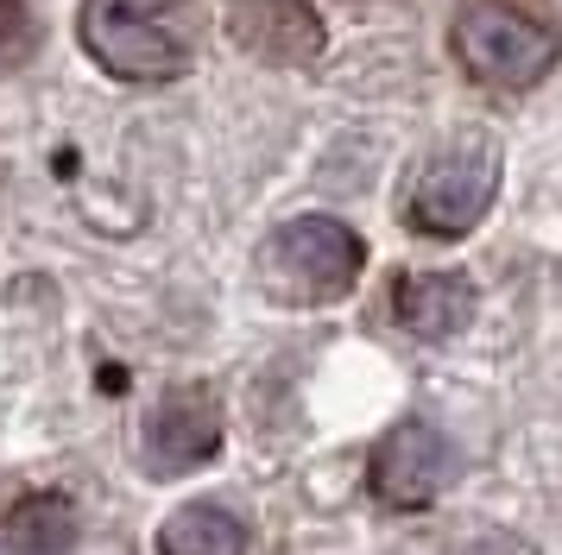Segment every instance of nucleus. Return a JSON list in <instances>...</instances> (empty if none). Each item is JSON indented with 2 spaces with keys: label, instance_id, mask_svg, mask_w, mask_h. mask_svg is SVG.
I'll return each mask as SVG.
<instances>
[{
  "label": "nucleus",
  "instance_id": "8",
  "mask_svg": "<svg viewBox=\"0 0 562 555\" xmlns=\"http://www.w3.org/2000/svg\"><path fill=\"white\" fill-rule=\"evenodd\" d=\"M474 316V284L461 272H405L392 284V322L417 341H449Z\"/></svg>",
  "mask_w": 562,
  "mask_h": 555
},
{
  "label": "nucleus",
  "instance_id": "4",
  "mask_svg": "<svg viewBox=\"0 0 562 555\" xmlns=\"http://www.w3.org/2000/svg\"><path fill=\"white\" fill-rule=\"evenodd\" d=\"M360 265H367V240L348 222H335V215H297L266 247V278L291 303L348 297L360 284Z\"/></svg>",
  "mask_w": 562,
  "mask_h": 555
},
{
  "label": "nucleus",
  "instance_id": "10",
  "mask_svg": "<svg viewBox=\"0 0 562 555\" xmlns=\"http://www.w3.org/2000/svg\"><path fill=\"white\" fill-rule=\"evenodd\" d=\"M77 536V518H70V499L57 492H32L7 511V555H64Z\"/></svg>",
  "mask_w": 562,
  "mask_h": 555
},
{
  "label": "nucleus",
  "instance_id": "1",
  "mask_svg": "<svg viewBox=\"0 0 562 555\" xmlns=\"http://www.w3.org/2000/svg\"><path fill=\"white\" fill-rule=\"evenodd\" d=\"M82 50L121 82H178L196 64L190 0H82Z\"/></svg>",
  "mask_w": 562,
  "mask_h": 555
},
{
  "label": "nucleus",
  "instance_id": "3",
  "mask_svg": "<svg viewBox=\"0 0 562 555\" xmlns=\"http://www.w3.org/2000/svg\"><path fill=\"white\" fill-rule=\"evenodd\" d=\"M499 196V146L486 133H456L405 177V215L411 234L430 240H461L468 227H481V215Z\"/></svg>",
  "mask_w": 562,
  "mask_h": 555
},
{
  "label": "nucleus",
  "instance_id": "11",
  "mask_svg": "<svg viewBox=\"0 0 562 555\" xmlns=\"http://www.w3.org/2000/svg\"><path fill=\"white\" fill-rule=\"evenodd\" d=\"M38 50V13L26 0H0V76L26 70Z\"/></svg>",
  "mask_w": 562,
  "mask_h": 555
},
{
  "label": "nucleus",
  "instance_id": "5",
  "mask_svg": "<svg viewBox=\"0 0 562 555\" xmlns=\"http://www.w3.org/2000/svg\"><path fill=\"white\" fill-rule=\"evenodd\" d=\"M215 449H222V404L203 385H178L153 404V417H146V467L153 474H190V467L215 461Z\"/></svg>",
  "mask_w": 562,
  "mask_h": 555
},
{
  "label": "nucleus",
  "instance_id": "6",
  "mask_svg": "<svg viewBox=\"0 0 562 555\" xmlns=\"http://www.w3.org/2000/svg\"><path fill=\"white\" fill-rule=\"evenodd\" d=\"M456 474V449L436 435L430 423H398L373 454V492H380L392 511H417L430 505Z\"/></svg>",
  "mask_w": 562,
  "mask_h": 555
},
{
  "label": "nucleus",
  "instance_id": "7",
  "mask_svg": "<svg viewBox=\"0 0 562 555\" xmlns=\"http://www.w3.org/2000/svg\"><path fill=\"white\" fill-rule=\"evenodd\" d=\"M228 38L266 64H316L323 57V20L310 0H234Z\"/></svg>",
  "mask_w": 562,
  "mask_h": 555
},
{
  "label": "nucleus",
  "instance_id": "9",
  "mask_svg": "<svg viewBox=\"0 0 562 555\" xmlns=\"http://www.w3.org/2000/svg\"><path fill=\"white\" fill-rule=\"evenodd\" d=\"M158 555H247V524L234 518L228 505L215 499H196V505H178L153 536Z\"/></svg>",
  "mask_w": 562,
  "mask_h": 555
},
{
  "label": "nucleus",
  "instance_id": "2",
  "mask_svg": "<svg viewBox=\"0 0 562 555\" xmlns=\"http://www.w3.org/2000/svg\"><path fill=\"white\" fill-rule=\"evenodd\" d=\"M456 64L481 89H537L562 64V25L531 0H461L449 25Z\"/></svg>",
  "mask_w": 562,
  "mask_h": 555
}]
</instances>
